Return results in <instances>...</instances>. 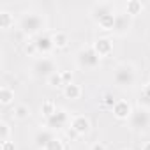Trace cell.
Segmentation results:
<instances>
[{"label":"cell","instance_id":"obj_22","mask_svg":"<svg viewBox=\"0 0 150 150\" xmlns=\"http://www.w3.org/2000/svg\"><path fill=\"white\" fill-rule=\"evenodd\" d=\"M51 37H53L55 48H65V46H67V35H65L64 32H55Z\"/></svg>","mask_w":150,"mask_h":150},{"label":"cell","instance_id":"obj_16","mask_svg":"<svg viewBox=\"0 0 150 150\" xmlns=\"http://www.w3.org/2000/svg\"><path fill=\"white\" fill-rule=\"evenodd\" d=\"M14 25V18L9 11H0V28L2 30H7Z\"/></svg>","mask_w":150,"mask_h":150},{"label":"cell","instance_id":"obj_30","mask_svg":"<svg viewBox=\"0 0 150 150\" xmlns=\"http://www.w3.org/2000/svg\"><path fill=\"white\" fill-rule=\"evenodd\" d=\"M90 150H106V146H104V145H103V143H94V145H92V148H90Z\"/></svg>","mask_w":150,"mask_h":150},{"label":"cell","instance_id":"obj_29","mask_svg":"<svg viewBox=\"0 0 150 150\" xmlns=\"http://www.w3.org/2000/svg\"><path fill=\"white\" fill-rule=\"evenodd\" d=\"M0 150H14V141H6V143H0Z\"/></svg>","mask_w":150,"mask_h":150},{"label":"cell","instance_id":"obj_17","mask_svg":"<svg viewBox=\"0 0 150 150\" xmlns=\"http://www.w3.org/2000/svg\"><path fill=\"white\" fill-rule=\"evenodd\" d=\"M141 11H143V4L138 2V0H129V2L125 4V13H127L129 16H136V14H139Z\"/></svg>","mask_w":150,"mask_h":150},{"label":"cell","instance_id":"obj_20","mask_svg":"<svg viewBox=\"0 0 150 150\" xmlns=\"http://www.w3.org/2000/svg\"><path fill=\"white\" fill-rule=\"evenodd\" d=\"M11 127L6 120L0 122V143H6V141H11Z\"/></svg>","mask_w":150,"mask_h":150},{"label":"cell","instance_id":"obj_7","mask_svg":"<svg viewBox=\"0 0 150 150\" xmlns=\"http://www.w3.org/2000/svg\"><path fill=\"white\" fill-rule=\"evenodd\" d=\"M131 25H132V16H129L127 13H117V16H115V28H113V32H115V34H118V35H124V34H127V32H129Z\"/></svg>","mask_w":150,"mask_h":150},{"label":"cell","instance_id":"obj_24","mask_svg":"<svg viewBox=\"0 0 150 150\" xmlns=\"http://www.w3.org/2000/svg\"><path fill=\"white\" fill-rule=\"evenodd\" d=\"M48 83H50L51 87H64V80H62L60 71H57V72H53V74H51V76L48 78Z\"/></svg>","mask_w":150,"mask_h":150},{"label":"cell","instance_id":"obj_8","mask_svg":"<svg viewBox=\"0 0 150 150\" xmlns=\"http://www.w3.org/2000/svg\"><path fill=\"white\" fill-rule=\"evenodd\" d=\"M71 129L76 131L80 136L81 134H87L90 131V120L85 117V115H74L71 118Z\"/></svg>","mask_w":150,"mask_h":150},{"label":"cell","instance_id":"obj_12","mask_svg":"<svg viewBox=\"0 0 150 150\" xmlns=\"http://www.w3.org/2000/svg\"><path fill=\"white\" fill-rule=\"evenodd\" d=\"M110 13H115V7H113V4H110V2H97V4L92 6V11H90L94 21L101 20L103 16H106V14H110Z\"/></svg>","mask_w":150,"mask_h":150},{"label":"cell","instance_id":"obj_9","mask_svg":"<svg viewBox=\"0 0 150 150\" xmlns=\"http://www.w3.org/2000/svg\"><path fill=\"white\" fill-rule=\"evenodd\" d=\"M35 46H37V51L42 53V55H48L53 51L55 48V42H53V37L48 35V34H39L35 37Z\"/></svg>","mask_w":150,"mask_h":150},{"label":"cell","instance_id":"obj_5","mask_svg":"<svg viewBox=\"0 0 150 150\" xmlns=\"http://www.w3.org/2000/svg\"><path fill=\"white\" fill-rule=\"evenodd\" d=\"M129 124L132 129L136 131H145L148 125H150V113L146 108H138V110H132V115L129 118Z\"/></svg>","mask_w":150,"mask_h":150},{"label":"cell","instance_id":"obj_13","mask_svg":"<svg viewBox=\"0 0 150 150\" xmlns=\"http://www.w3.org/2000/svg\"><path fill=\"white\" fill-rule=\"evenodd\" d=\"M55 138V134H53V131L51 129H48V127H42V129H39L37 132H35V138H34V141H35V145L37 146H41V148H44L51 139Z\"/></svg>","mask_w":150,"mask_h":150},{"label":"cell","instance_id":"obj_14","mask_svg":"<svg viewBox=\"0 0 150 150\" xmlns=\"http://www.w3.org/2000/svg\"><path fill=\"white\" fill-rule=\"evenodd\" d=\"M64 96H65L67 99H71V101H76V99H80V96H81V87L76 85V83H69V85L64 87Z\"/></svg>","mask_w":150,"mask_h":150},{"label":"cell","instance_id":"obj_26","mask_svg":"<svg viewBox=\"0 0 150 150\" xmlns=\"http://www.w3.org/2000/svg\"><path fill=\"white\" fill-rule=\"evenodd\" d=\"M141 103L143 104H150V83H146L141 88Z\"/></svg>","mask_w":150,"mask_h":150},{"label":"cell","instance_id":"obj_19","mask_svg":"<svg viewBox=\"0 0 150 150\" xmlns=\"http://www.w3.org/2000/svg\"><path fill=\"white\" fill-rule=\"evenodd\" d=\"M14 117L16 118H20V120H25V118H28L30 117V108L27 106V104H18V106H14Z\"/></svg>","mask_w":150,"mask_h":150},{"label":"cell","instance_id":"obj_21","mask_svg":"<svg viewBox=\"0 0 150 150\" xmlns=\"http://www.w3.org/2000/svg\"><path fill=\"white\" fill-rule=\"evenodd\" d=\"M41 111H42V115L48 118V117H51V115L57 111V106H55V103H53L51 99H46V101L42 103V106H41Z\"/></svg>","mask_w":150,"mask_h":150},{"label":"cell","instance_id":"obj_15","mask_svg":"<svg viewBox=\"0 0 150 150\" xmlns=\"http://www.w3.org/2000/svg\"><path fill=\"white\" fill-rule=\"evenodd\" d=\"M115 16H117V13H110V14L103 16L101 20H97V25L103 30H113L115 28Z\"/></svg>","mask_w":150,"mask_h":150},{"label":"cell","instance_id":"obj_3","mask_svg":"<svg viewBox=\"0 0 150 150\" xmlns=\"http://www.w3.org/2000/svg\"><path fill=\"white\" fill-rule=\"evenodd\" d=\"M76 62L81 69H96L101 62V57L96 53V50L92 46H87V48H81L76 55Z\"/></svg>","mask_w":150,"mask_h":150},{"label":"cell","instance_id":"obj_6","mask_svg":"<svg viewBox=\"0 0 150 150\" xmlns=\"http://www.w3.org/2000/svg\"><path fill=\"white\" fill-rule=\"evenodd\" d=\"M67 124H71V117L65 110H57L51 117L46 118V127L51 129V131H57V129H64Z\"/></svg>","mask_w":150,"mask_h":150},{"label":"cell","instance_id":"obj_10","mask_svg":"<svg viewBox=\"0 0 150 150\" xmlns=\"http://www.w3.org/2000/svg\"><path fill=\"white\" fill-rule=\"evenodd\" d=\"M113 115L118 118V120H127V118H131V115H132V108H131V104L127 103V101H124V99H118L117 103H115V106H113Z\"/></svg>","mask_w":150,"mask_h":150},{"label":"cell","instance_id":"obj_25","mask_svg":"<svg viewBox=\"0 0 150 150\" xmlns=\"http://www.w3.org/2000/svg\"><path fill=\"white\" fill-rule=\"evenodd\" d=\"M23 50H25V53H27L28 57H34L35 53H39V51H37V46H35V41H27L25 46H23Z\"/></svg>","mask_w":150,"mask_h":150},{"label":"cell","instance_id":"obj_31","mask_svg":"<svg viewBox=\"0 0 150 150\" xmlns=\"http://www.w3.org/2000/svg\"><path fill=\"white\" fill-rule=\"evenodd\" d=\"M141 150H150V141H145L143 146H141Z\"/></svg>","mask_w":150,"mask_h":150},{"label":"cell","instance_id":"obj_2","mask_svg":"<svg viewBox=\"0 0 150 150\" xmlns=\"http://www.w3.org/2000/svg\"><path fill=\"white\" fill-rule=\"evenodd\" d=\"M113 81L118 87H132L136 81V69L132 64H120L115 67Z\"/></svg>","mask_w":150,"mask_h":150},{"label":"cell","instance_id":"obj_4","mask_svg":"<svg viewBox=\"0 0 150 150\" xmlns=\"http://www.w3.org/2000/svg\"><path fill=\"white\" fill-rule=\"evenodd\" d=\"M32 71H34V76L37 78H50L53 72H57V65L50 57H41L34 62Z\"/></svg>","mask_w":150,"mask_h":150},{"label":"cell","instance_id":"obj_11","mask_svg":"<svg viewBox=\"0 0 150 150\" xmlns=\"http://www.w3.org/2000/svg\"><path fill=\"white\" fill-rule=\"evenodd\" d=\"M92 48L96 50V53H97L101 58L113 53V42H111V39H108V37H99V39L92 44Z\"/></svg>","mask_w":150,"mask_h":150},{"label":"cell","instance_id":"obj_27","mask_svg":"<svg viewBox=\"0 0 150 150\" xmlns=\"http://www.w3.org/2000/svg\"><path fill=\"white\" fill-rule=\"evenodd\" d=\"M115 103H117V99H115L111 94H106V96L103 97V106H104V108H110V110H113Z\"/></svg>","mask_w":150,"mask_h":150},{"label":"cell","instance_id":"obj_32","mask_svg":"<svg viewBox=\"0 0 150 150\" xmlns=\"http://www.w3.org/2000/svg\"><path fill=\"white\" fill-rule=\"evenodd\" d=\"M122 150H131V148H122Z\"/></svg>","mask_w":150,"mask_h":150},{"label":"cell","instance_id":"obj_28","mask_svg":"<svg viewBox=\"0 0 150 150\" xmlns=\"http://www.w3.org/2000/svg\"><path fill=\"white\" fill-rule=\"evenodd\" d=\"M60 74H62V80H64V87L72 83V72L71 71H60Z\"/></svg>","mask_w":150,"mask_h":150},{"label":"cell","instance_id":"obj_18","mask_svg":"<svg viewBox=\"0 0 150 150\" xmlns=\"http://www.w3.org/2000/svg\"><path fill=\"white\" fill-rule=\"evenodd\" d=\"M14 99V90L9 88V87H0V103L4 106L6 104H11Z\"/></svg>","mask_w":150,"mask_h":150},{"label":"cell","instance_id":"obj_1","mask_svg":"<svg viewBox=\"0 0 150 150\" xmlns=\"http://www.w3.org/2000/svg\"><path fill=\"white\" fill-rule=\"evenodd\" d=\"M20 30L25 34V35H39L41 30L46 27V21H44V16L41 13H35V11H25L20 18Z\"/></svg>","mask_w":150,"mask_h":150},{"label":"cell","instance_id":"obj_23","mask_svg":"<svg viewBox=\"0 0 150 150\" xmlns=\"http://www.w3.org/2000/svg\"><path fill=\"white\" fill-rule=\"evenodd\" d=\"M42 150H65V145H64V141H62L60 138L55 136V138H53V139H51Z\"/></svg>","mask_w":150,"mask_h":150}]
</instances>
